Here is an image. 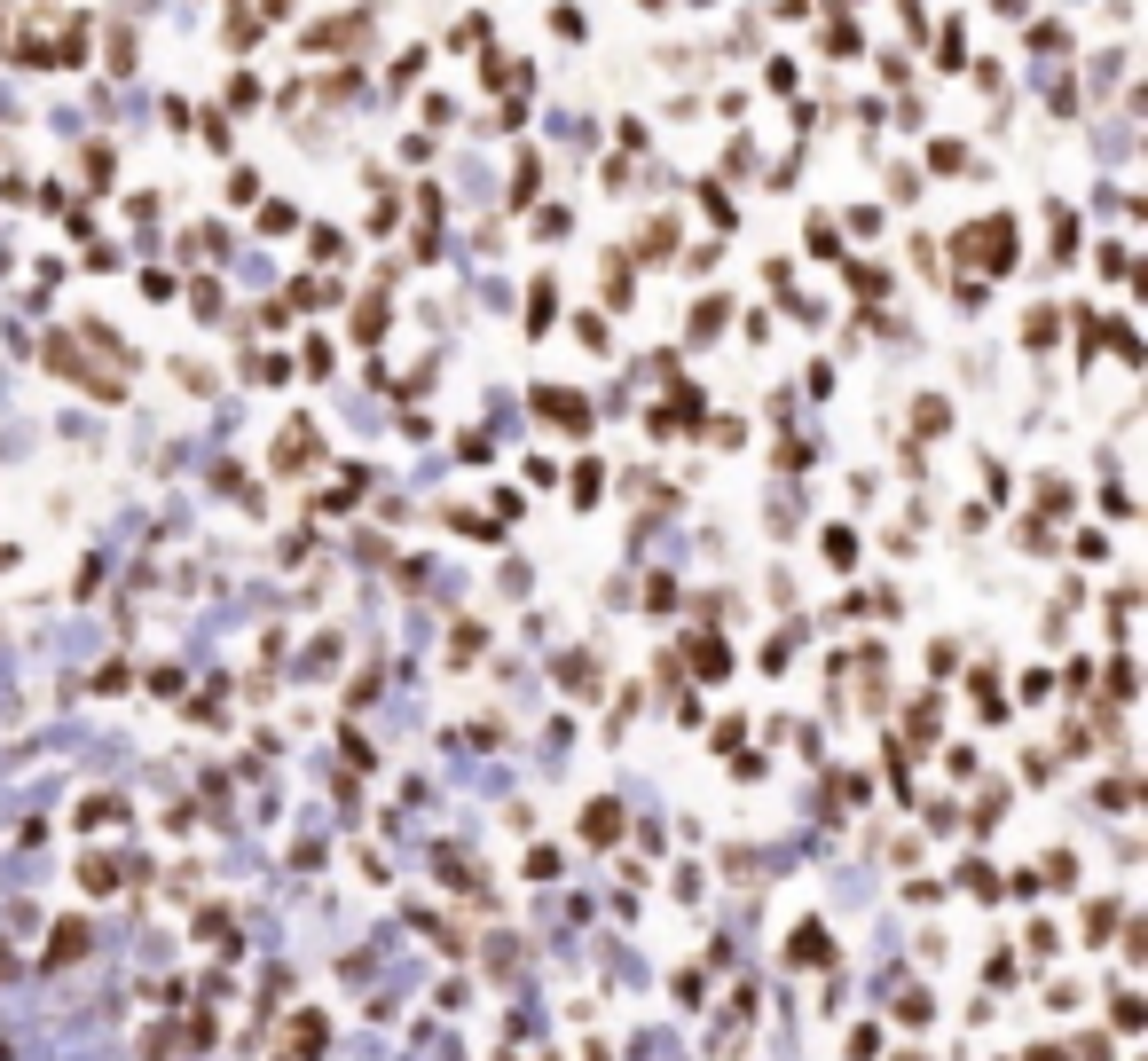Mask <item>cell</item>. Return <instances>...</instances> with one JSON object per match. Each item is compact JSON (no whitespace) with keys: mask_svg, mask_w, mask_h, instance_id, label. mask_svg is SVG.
Returning <instances> with one entry per match:
<instances>
[{"mask_svg":"<svg viewBox=\"0 0 1148 1061\" xmlns=\"http://www.w3.org/2000/svg\"><path fill=\"white\" fill-rule=\"evenodd\" d=\"M79 880L103 896V889H119V865H110V857H87V865H79Z\"/></svg>","mask_w":1148,"mask_h":1061,"instance_id":"obj_1","label":"cell"},{"mask_svg":"<svg viewBox=\"0 0 1148 1061\" xmlns=\"http://www.w3.org/2000/svg\"><path fill=\"white\" fill-rule=\"evenodd\" d=\"M794 959L819 967V959H826V927H803V936H794Z\"/></svg>","mask_w":1148,"mask_h":1061,"instance_id":"obj_2","label":"cell"},{"mask_svg":"<svg viewBox=\"0 0 1148 1061\" xmlns=\"http://www.w3.org/2000/svg\"><path fill=\"white\" fill-rule=\"evenodd\" d=\"M72 952H87V927H79V920H63V927H56V952H48V959H72Z\"/></svg>","mask_w":1148,"mask_h":1061,"instance_id":"obj_3","label":"cell"},{"mask_svg":"<svg viewBox=\"0 0 1148 1061\" xmlns=\"http://www.w3.org/2000/svg\"><path fill=\"white\" fill-rule=\"evenodd\" d=\"M614 817H622V810H614V802H598V810H590V826H582V833H590V842H614Z\"/></svg>","mask_w":1148,"mask_h":1061,"instance_id":"obj_4","label":"cell"}]
</instances>
